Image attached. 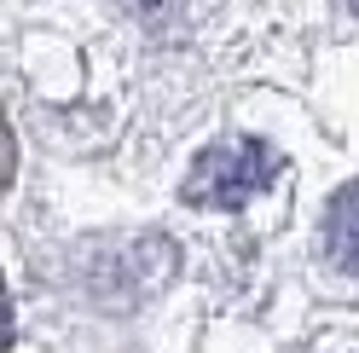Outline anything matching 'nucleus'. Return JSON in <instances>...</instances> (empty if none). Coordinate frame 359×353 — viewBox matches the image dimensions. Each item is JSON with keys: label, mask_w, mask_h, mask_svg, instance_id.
I'll return each instance as SVG.
<instances>
[{"label": "nucleus", "mask_w": 359, "mask_h": 353, "mask_svg": "<svg viewBox=\"0 0 359 353\" xmlns=\"http://www.w3.org/2000/svg\"><path fill=\"white\" fill-rule=\"evenodd\" d=\"M325 249L342 272H359V186H348L325 214Z\"/></svg>", "instance_id": "f03ea898"}, {"label": "nucleus", "mask_w": 359, "mask_h": 353, "mask_svg": "<svg viewBox=\"0 0 359 353\" xmlns=\"http://www.w3.org/2000/svg\"><path fill=\"white\" fill-rule=\"evenodd\" d=\"M273 174H278V157L261 139H232V145H215L209 157L191 168L186 197L191 203H209V209H238V203H250L255 191L273 186Z\"/></svg>", "instance_id": "f257e3e1"}, {"label": "nucleus", "mask_w": 359, "mask_h": 353, "mask_svg": "<svg viewBox=\"0 0 359 353\" xmlns=\"http://www.w3.org/2000/svg\"><path fill=\"white\" fill-rule=\"evenodd\" d=\"M128 6H140L145 18H163V12H174V0H128Z\"/></svg>", "instance_id": "7ed1b4c3"}, {"label": "nucleus", "mask_w": 359, "mask_h": 353, "mask_svg": "<svg viewBox=\"0 0 359 353\" xmlns=\"http://www.w3.org/2000/svg\"><path fill=\"white\" fill-rule=\"evenodd\" d=\"M348 12H359V0H348Z\"/></svg>", "instance_id": "20e7f679"}]
</instances>
